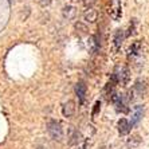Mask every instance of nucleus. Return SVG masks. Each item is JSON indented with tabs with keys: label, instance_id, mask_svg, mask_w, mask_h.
<instances>
[{
	"label": "nucleus",
	"instance_id": "f257e3e1",
	"mask_svg": "<svg viewBox=\"0 0 149 149\" xmlns=\"http://www.w3.org/2000/svg\"><path fill=\"white\" fill-rule=\"evenodd\" d=\"M47 132H49L50 137L55 141H62L63 139V128L61 122L56 120H50L47 122Z\"/></svg>",
	"mask_w": 149,
	"mask_h": 149
},
{
	"label": "nucleus",
	"instance_id": "f03ea898",
	"mask_svg": "<svg viewBox=\"0 0 149 149\" xmlns=\"http://www.w3.org/2000/svg\"><path fill=\"white\" fill-rule=\"evenodd\" d=\"M110 100L113 101V104L116 105V110L117 111H122V113H128L129 109L126 108V105H125V101L121 95H117V94H113L110 97Z\"/></svg>",
	"mask_w": 149,
	"mask_h": 149
},
{
	"label": "nucleus",
	"instance_id": "7ed1b4c3",
	"mask_svg": "<svg viewBox=\"0 0 149 149\" xmlns=\"http://www.w3.org/2000/svg\"><path fill=\"white\" fill-rule=\"evenodd\" d=\"M86 91H87V87L83 82H78L75 85V93H77V97H78V101H79L81 105L85 104V100H86Z\"/></svg>",
	"mask_w": 149,
	"mask_h": 149
},
{
	"label": "nucleus",
	"instance_id": "20e7f679",
	"mask_svg": "<svg viewBox=\"0 0 149 149\" xmlns=\"http://www.w3.org/2000/svg\"><path fill=\"white\" fill-rule=\"evenodd\" d=\"M98 19V12L95 8H87L85 12H83V20L86 22V23H89V24H93V23H95Z\"/></svg>",
	"mask_w": 149,
	"mask_h": 149
},
{
	"label": "nucleus",
	"instance_id": "39448f33",
	"mask_svg": "<svg viewBox=\"0 0 149 149\" xmlns=\"http://www.w3.org/2000/svg\"><path fill=\"white\" fill-rule=\"evenodd\" d=\"M117 126H118V133L121 136H126L129 132H130V128H132L130 122H129L126 118H121V120L118 121Z\"/></svg>",
	"mask_w": 149,
	"mask_h": 149
},
{
	"label": "nucleus",
	"instance_id": "423d86ee",
	"mask_svg": "<svg viewBox=\"0 0 149 149\" xmlns=\"http://www.w3.org/2000/svg\"><path fill=\"white\" fill-rule=\"evenodd\" d=\"M77 15V10L74 6H70V4H67V6H65V7L62 8V16L63 19H66V20H73L74 17H75Z\"/></svg>",
	"mask_w": 149,
	"mask_h": 149
},
{
	"label": "nucleus",
	"instance_id": "0eeeda50",
	"mask_svg": "<svg viewBox=\"0 0 149 149\" xmlns=\"http://www.w3.org/2000/svg\"><path fill=\"white\" fill-rule=\"evenodd\" d=\"M75 111V102L74 101H67L62 108V114L65 117H71Z\"/></svg>",
	"mask_w": 149,
	"mask_h": 149
},
{
	"label": "nucleus",
	"instance_id": "6e6552de",
	"mask_svg": "<svg viewBox=\"0 0 149 149\" xmlns=\"http://www.w3.org/2000/svg\"><path fill=\"white\" fill-rule=\"evenodd\" d=\"M74 28H75L77 34L79 35V36H85V35L89 34V27H87L86 23H83V22H77Z\"/></svg>",
	"mask_w": 149,
	"mask_h": 149
},
{
	"label": "nucleus",
	"instance_id": "1a4fd4ad",
	"mask_svg": "<svg viewBox=\"0 0 149 149\" xmlns=\"http://www.w3.org/2000/svg\"><path fill=\"white\" fill-rule=\"evenodd\" d=\"M69 144L70 145H75V144H78L81 140V133L78 132V130H75L74 128L70 129V134H69Z\"/></svg>",
	"mask_w": 149,
	"mask_h": 149
},
{
	"label": "nucleus",
	"instance_id": "9d476101",
	"mask_svg": "<svg viewBox=\"0 0 149 149\" xmlns=\"http://www.w3.org/2000/svg\"><path fill=\"white\" fill-rule=\"evenodd\" d=\"M124 38H125L124 31H121V30H118V31L116 32V35H114V47H116V50H118L120 47H121Z\"/></svg>",
	"mask_w": 149,
	"mask_h": 149
},
{
	"label": "nucleus",
	"instance_id": "9b49d317",
	"mask_svg": "<svg viewBox=\"0 0 149 149\" xmlns=\"http://www.w3.org/2000/svg\"><path fill=\"white\" fill-rule=\"evenodd\" d=\"M118 81L122 83V85H126L129 81V70L128 69H124L121 71V74L118 75Z\"/></svg>",
	"mask_w": 149,
	"mask_h": 149
},
{
	"label": "nucleus",
	"instance_id": "f8f14e48",
	"mask_svg": "<svg viewBox=\"0 0 149 149\" xmlns=\"http://www.w3.org/2000/svg\"><path fill=\"white\" fill-rule=\"evenodd\" d=\"M139 50H140V43H134V45L129 49V55H137L139 54Z\"/></svg>",
	"mask_w": 149,
	"mask_h": 149
},
{
	"label": "nucleus",
	"instance_id": "ddd939ff",
	"mask_svg": "<svg viewBox=\"0 0 149 149\" xmlns=\"http://www.w3.org/2000/svg\"><path fill=\"white\" fill-rule=\"evenodd\" d=\"M141 116H142V110H141V108H137V111H136V114H134V118L132 120V122H130V125H134L136 122L139 121L140 118H141Z\"/></svg>",
	"mask_w": 149,
	"mask_h": 149
},
{
	"label": "nucleus",
	"instance_id": "4468645a",
	"mask_svg": "<svg viewBox=\"0 0 149 149\" xmlns=\"http://www.w3.org/2000/svg\"><path fill=\"white\" fill-rule=\"evenodd\" d=\"M95 1H97V0H83V6L86 8H91L94 4H95Z\"/></svg>",
	"mask_w": 149,
	"mask_h": 149
},
{
	"label": "nucleus",
	"instance_id": "2eb2a0df",
	"mask_svg": "<svg viewBox=\"0 0 149 149\" xmlns=\"http://www.w3.org/2000/svg\"><path fill=\"white\" fill-rule=\"evenodd\" d=\"M36 1L40 4L42 7H47V6H50V4H51L52 0H36Z\"/></svg>",
	"mask_w": 149,
	"mask_h": 149
},
{
	"label": "nucleus",
	"instance_id": "dca6fc26",
	"mask_svg": "<svg viewBox=\"0 0 149 149\" xmlns=\"http://www.w3.org/2000/svg\"><path fill=\"white\" fill-rule=\"evenodd\" d=\"M38 149H46V148H43V146H39V148Z\"/></svg>",
	"mask_w": 149,
	"mask_h": 149
},
{
	"label": "nucleus",
	"instance_id": "f3484780",
	"mask_svg": "<svg viewBox=\"0 0 149 149\" xmlns=\"http://www.w3.org/2000/svg\"><path fill=\"white\" fill-rule=\"evenodd\" d=\"M70 1H78V0H70Z\"/></svg>",
	"mask_w": 149,
	"mask_h": 149
},
{
	"label": "nucleus",
	"instance_id": "a211bd4d",
	"mask_svg": "<svg viewBox=\"0 0 149 149\" xmlns=\"http://www.w3.org/2000/svg\"><path fill=\"white\" fill-rule=\"evenodd\" d=\"M10 1H12V0H10Z\"/></svg>",
	"mask_w": 149,
	"mask_h": 149
}]
</instances>
